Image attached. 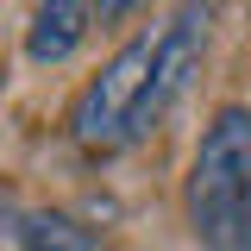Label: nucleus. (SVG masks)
Masks as SVG:
<instances>
[{"label":"nucleus","mask_w":251,"mask_h":251,"mask_svg":"<svg viewBox=\"0 0 251 251\" xmlns=\"http://www.w3.org/2000/svg\"><path fill=\"white\" fill-rule=\"evenodd\" d=\"M182 207L201 251H251V107H220L207 120Z\"/></svg>","instance_id":"1"},{"label":"nucleus","mask_w":251,"mask_h":251,"mask_svg":"<svg viewBox=\"0 0 251 251\" xmlns=\"http://www.w3.org/2000/svg\"><path fill=\"white\" fill-rule=\"evenodd\" d=\"M157 31L163 25L132 31L120 50L107 57V69L75 94V107H69V138H75L82 151H120L126 145V126H132V113H138V94H145V82H151Z\"/></svg>","instance_id":"2"},{"label":"nucleus","mask_w":251,"mask_h":251,"mask_svg":"<svg viewBox=\"0 0 251 251\" xmlns=\"http://www.w3.org/2000/svg\"><path fill=\"white\" fill-rule=\"evenodd\" d=\"M207 19H214V0H182L163 31H157V57H151V82L138 94V113L126 126V145H138V138H151V126L182 100V88L195 82V69L207 57Z\"/></svg>","instance_id":"3"},{"label":"nucleus","mask_w":251,"mask_h":251,"mask_svg":"<svg viewBox=\"0 0 251 251\" xmlns=\"http://www.w3.org/2000/svg\"><path fill=\"white\" fill-rule=\"evenodd\" d=\"M88 31H94V0H38L25 25V57L38 69H57L82 50Z\"/></svg>","instance_id":"4"},{"label":"nucleus","mask_w":251,"mask_h":251,"mask_svg":"<svg viewBox=\"0 0 251 251\" xmlns=\"http://www.w3.org/2000/svg\"><path fill=\"white\" fill-rule=\"evenodd\" d=\"M19 251H100V245H94L88 226H75L63 214H31L19 226Z\"/></svg>","instance_id":"5"},{"label":"nucleus","mask_w":251,"mask_h":251,"mask_svg":"<svg viewBox=\"0 0 251 251\" xmlns=\"http://www.w3.org/2000/svg\"><path fill=\"white\" fill-rule=\"evenodd\" d=\"M138 6H151V0H94V25H100V31H113L120 19H132Z\"/></svg>","instance_id":"6"}]
</instances>
